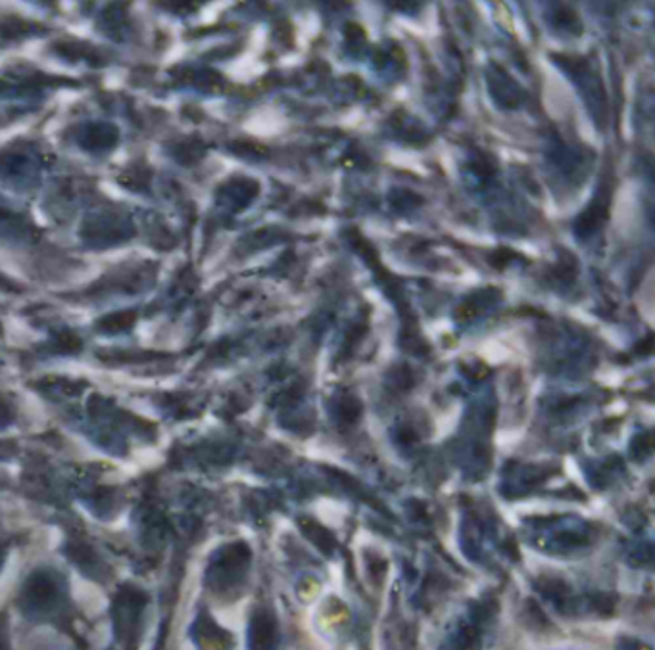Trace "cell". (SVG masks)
<instances>
[{"label": "cell", "mask_w": 655, "mask_h": 650, "mask_svg": "<svg viewBox=\"0 0 655 650\" xmlns=\"http://www.w3.org/2000/svg\"><path fill=\"white\" fill-rule=\"evenodd\" d=\"M0 650H3V646H0Z\"/></svg>", "instance_id": "2"}, {"label": "cell", "mask_w": 655, "mask_h": 650, "mask_svg": "<svg viewBox=\"0 0 655 650\" xmlns=\"http://www.w3.org/2000/svg\"><path fill=\"white\" fill-rule=\"evenodd\" d=\"M56 597V587L50 579H41V581H31L29 591H27V602L33 610H42Z\"/></svg>", "instance_id": "1"}]
</instances>
